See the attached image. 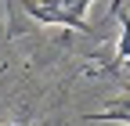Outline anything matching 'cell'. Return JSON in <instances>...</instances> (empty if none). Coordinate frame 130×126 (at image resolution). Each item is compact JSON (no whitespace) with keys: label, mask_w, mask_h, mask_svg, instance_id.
<instances>
[{"label":"cell","mask_w":130,"mask_h":126,"mask_svg":"<svg viewBox=\"0 0 130 126\" xmlns=\"http://www.w3.org/2000/svg\"><path fill=\"white\" fill-rule=\"evenodd\" d=\"M94 0H22V7L29 18H36L43 25H69L87 33V7Z\"/></svg>","instance_id":"6da1fadb"},{"label":"cell","mask_w":130,"mask_h":126,"mask_svg":"<svg viewBox=\"0 0 130 126\" xmlns=\"http://www.w3.org/2000/svg\"><path fill=\"white\" fill-rule=\"evenodd\" d=\"M90 119H119V122H130V108H108V112H98Z\"/></svg>","instance_id":"7a4b0ae2"},{"label":"cell","mask_w":130,"mask_h":126,"mask_svg":"<svg viewBox=\"0 0 130 126\" xmlns=\"http://www.w3.org/2000/svg\"><path fill=\"white\" fill-rule=\"evenodd\" d=\"M0 126H22V122H0Z\"/></svg>","instance_id":"3957f363"}]
</instances>
